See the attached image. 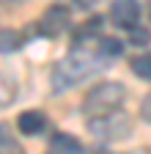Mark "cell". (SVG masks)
Wrapping results in <instances>:
<instances>
[{"instance_id":"obj_1","label":"cell","mask_w":151,"mask_h":154,"mask_svg":"<svg viewBox=\"0 0 151 154\" xmlns=\"http://www.w3.org/2000/svg\"><path fill=\"white\" fill-rule=\"evenodd\" d=\"M96 58H102V52H85V50H71L66 58H61L52 69V91H69L71 85H77L80 80L91 77L102 63H96Z\"/></svg>"},{"instance_id":"obj_2","label":"cell","mask_w":151,"mask_h":154,"mask_svg":"<svg viewBox=\"0 0 151 154\" xmlns=\"http://www.w3.org/2000/svg\"><path fill=\"white\" fill-rule=\"evenodd\" d=\"M124 85L121 83H99L93 85L85 99H83V113L88 116V119H93V116H102V113H110V110H118V105L124 102Z\"/></svg>"},{"instance_id":"obj_3","label":"cell","mask_w":151,"mask_h":154,"mask_svg":"<svg viewBox=\"0 0 151 154\" xmlns=\"http://www.w3.org/2000/svg\"><path fill=\"white\" fill-rule=\"evenodd\" d=\"M88 129H91V135H96V138H104V140H121V138H126V135H129L132 121H129L126 113L110 110V113H102V116L88 119Z\"/></svg>"},{"instance_id":"obj_4","label":"cell","mask_w":151,"mask_h":154,"mask_svg":"<svg viewBox=\"0 0 151 154\" xmlns=\"http://www.w3.org/2000/svg\"><path fill=\"white\" fill-rule=\"evenodd\" d=\"M69 22H71L69 8H66L63 3H55V6H50V8L44 11V17L39 19V33L55 38V36H61V33L69 28Z\"/></svg>"},{"instance_id":"obj_5","label":"cell","mask_w":151,"mask_h":154,"mask_svg":"<svg viewBox=\"0 0 151 154\" xmlns=\"http://www.w3.org/2000/svg\"><path fill=\"white\" fill-rule=\"evenodd\" d=\"M110 19L116 22V28H124V30H132L140 19V6L137 0H116L110 8Z\"/></svg>"},{"instance_id":"obj_6","label":"cell","mask_w":151,"mask_h":154,"mask_svg":"<svg viewBox=\"0 0 151 154\" xmlns=\"http://www.w3.org/2000/svg\"><path fill=\"white\" fill-rule=\"evenodd\" d=\"M17 127H20L22 135H41L47 129V116L41 110H25L17 119Z\"/></svg>"},{"instance_id":"obj_7","label":"cell","mask_w":151,"mask_h":154,"mask_svg":"<svg viewBox=\"0 0 151 154\" xmlns=\"http://www.w3.org/2000/svg\"><path fill=\"white\" fill-rule=\"evenodd\" d=\"M50 149L52 151H61V154H77V151H83L80 140L71 138V135H66V132H55L52 140H50Z\"/></svg>"},{"instance_id":"obj_8","label":"cell","mask_w":151,"mask_h":154,"mask_svg":"<svg viewBox=\"0 0 151 154\" xmlns=\"http://www.w3.org/2000/svg\"><path fill=\"white\" fill-rule=\"evenodd\" d=\"M96 50L102 52V58H116L124 52L121 42H116V38H96Z\"/></svg>"},{"instance_id":"obj_9","label":"cell","mask_w":151,"mask_h":154,"mask_svg":"<svg viewBox=\"0 0 151 154\" xmlns=\"http://www.w3.org/2000/svg\"><path fill=\"white\" fill-rule=\"evenodd\" d=\"M132 72H135L137 77H143V80H151V52L132 58Z\"/></svg>"},{"instance_id":"obj_10","label":"cell","mask_w":151,"mask_h":154,"mask_svg":"<svg viewBox=\"0 0 151 154\" xmlns=\"http://www.w3.org/2000/svg\"><path fill=\"white\" fill-rule=\"evenodd\" d=\"M129 42L135 44V47H146V44L151 42V33H148L146 28H137V25H135V28H132V36H129Z\"/></svg>"},{"instance_id":"obj_11","label":"cell","mask_w":151,"mask_h":154,"mask_svg":"<svg viewBox=\"0 0 151 154\" xmlns=\"http://www.w3.org/2000/svg\"><path fill=\"white\" fill-rule=\"evenodd\" d=\"M20 47V33H14V30H3V52H11Z\"/></svg>"},{"instance_id":"obj_12","label":"cell","mask_w":151,"mask_h":154,"mask_svg":"<svg viewBox=\"0 0 151 154\" xmlns=\"http://www.w3.org/2000/svg\"><path fill=\"white\" fill-rule=\"evenodd\" d=\"M8 149H11V151H20V146H17L14 140H8V132H6V127H3V151H8Z\"/></svg>"},{"instance_id":"obj_13","label":"cell","mask_w":151,"mask_h":154,"mask_svg":"<svg viewBox=\"0 0 151 154\" xmlns=\"http://www.w3.org/2000/svg\"><path fill=\"white\" fill-rule=\"evenodd\" d=\"M148 119H151V99H148Z\"/></svg>"}]
</instances>
